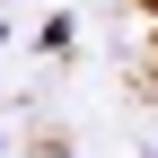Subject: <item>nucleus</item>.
I'll return each mask as SVG.
<instances>
[{"instance_id": "obj_1", "label": "nucleus", "mask_w": 158, "mask_h": 158, "mask_svg": "<svg viewBox=\"0 0 158 158\" xmlns=\"http://www.w3.org/2000/svg\"><path fill=\"white\" fill-rule=\"evenodd\" d=\"M149 9H158V0H149Z\"/></svg>"}]
</instances>
